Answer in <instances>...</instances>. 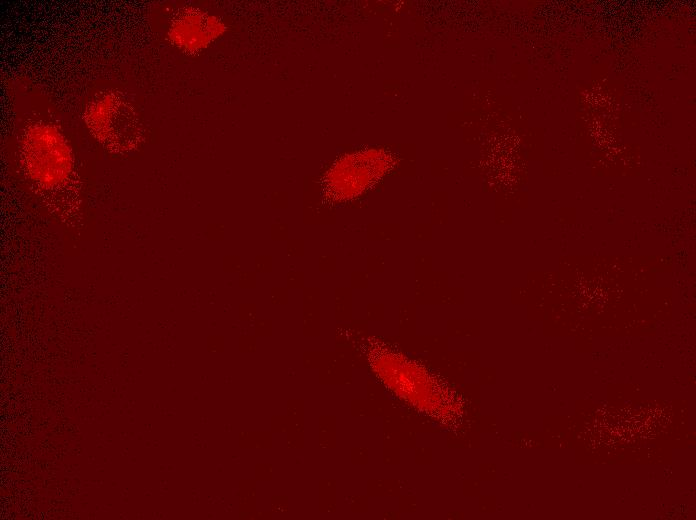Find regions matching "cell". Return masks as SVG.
Returning a JSON list of instances; mask_svg holds the SVG:
<instances>
[{
    "label": "cell",
    "instance_id": "6da1fadb",
    "mask_svg": "<svg viewBox=\"0 0 696 520\" xmlns=\"http://www.w3.org/2000/svg\"><path fill=\"white\" fill-rule=\"evenodd\" d=\"M22 158L29 178L39 190L60 195L71 188L75 180L71 151L63 135L52 125L34 123L25 130Z\"/></svg>",
    "mask_w": 696,
    "mask_h": 520
},
{
    "label": "cell",
    "instance_id": "7a4b0ae2",
    "mask_svg": "<svg viewBox=\"0 0 696 520\" xmlns=\"http://www.w3.org/2000/svg\"><path fill=\"white\" fill-rule=\"evenodd\" d=\"M84 119L93 136L107 148L130 149L141 139L140 121L133 107L114 92L90 102Z\"/></svg>",
    "mask_w": 696,
    "mask_h": 520
}]
</instances>
